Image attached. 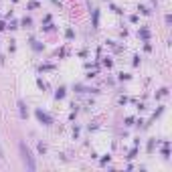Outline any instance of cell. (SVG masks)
<instances>
[{
	"instance_id": "obj_1",
	"label": "cell",
	"mask_w": 172,
	"mask_h": 172,
	"mask_svg": "<svg viewBox=\"0 0 172 172\" xmlns=\"http://www.w3.org/2000/svg\"><path fill=\"white\" fill-rule=\"evenodd\" d=\"M18 150H20V158H22V162H25L26 168H28V170H36V162H34L33 154H31V150L26 148L25 142H20V144H18Z\"/></svg>"
},
{
	"instance_id": "obj_2",
	"label": "cell",
	"mask_w": 172,
	"mask_h": 172,
	"mask_svg": "<svg viewBox=\"0 0 172 172\" xmlns=\"http://www.w3.org/2000/svg\"><path fill=\"white\" fill-rule=\"evenodd\" d=\"M36 118L43 121V124H47V126H49V124H53V120H51V118H49L45 112H41V109H36Z\"/></svg>"
},
{
	"instance_id": "obj_3",
	"label": "cell",
	"mask_w": 172,
	"mask_h": 172,
	"mask_svg": "<svg viewBox=\"0 0 172 172\" xmlns=\"http://www.w3.org/2000/svg\"><path fill=\"white\" fill-rule=\"evenodd\" d=\"M18 112H20V118H26V105H25V101H18Z\"/></svg>"
},
{
	"instance_id": "obj_4",
	"label": "cell",
	"mask_w": 172,
	"mask_h": 172,
	"mask_svg": "<svg viewBox=\"0 0 172 172\" xmlns=\"http://www.w3.org/2000/svg\"><path fill=\"white\" fill-rule=\"evenodd\" d=\"M4 158V152H2V146H0V160Z\"/></svg>"
}]
</instances>
